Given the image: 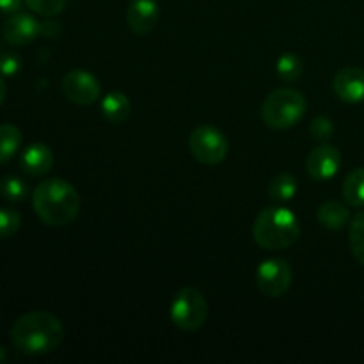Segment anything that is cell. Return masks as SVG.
<instances>
[{
	"label": "cell",
	"mask_w": 364,
	"mask_h": 364,
	"mask_svg": "<svg viewBox=\"0 0 364 364\" xmlns=\"http://www.w3.org/2000/svg\"><path fill=\"white\" fill-rule=\"evenodd\" d=\"M14 348L25 355L50 354L64 340V326L48 311H31L14 320L11 327Z\"/></svg>",
	"instance_id": "1"
},
{
	"label": "cell",
	"mask_w": 364,
	"mask_h": 364,
	"mask_svg": "<svg viewBox=\"0 0 364 364\" xmlns=\"http://www.w3.org/2000/svg\"><path fill=\"white\" fill-rule=\"evenodd\" d=\"M36 215L46 226L63 228L73 223L80 212V196L77 188L63 178L43 180L32 194Z\"/></svg>",
	"instance_id": "2"
},
{
	"label": "cell",
	"mask_w": 364,
	"mask_h": 364,
	"mask_svg": "<svg viewBox=\"0 0 364 364\" xmlns=\"http://www.w3.org/2000/svg\"><path fill=\"white\" fill-rule=\"evenodd\" d=\"M301 224L291 210L283 206L263 208L252 224V238L267 251H283L297 242Z\"/></svg>",
	"instance_id": "3"
},
{
	"label": "cell",
	"mask_w": 364,
	"mask_h": 364,
	"mask_svg": "<svg viewBox=\"0 0 364 364\" xmlns=\"http://www.w3.org/2000/svg\"><path fill=\"white\" fill-rule=\"evenodd\" d=\"M306 109L308 103L302 92L295 89H277L263 102L262 119L274 130H287L304 117Z\"/></svg>",
	"instance_id": "4"
},
{
	"label": "cell",
	"mask_w": 364,
	"mask_h": 364,
	"mask_svg": "<svg viewBox=\"0 0 364 364\" xmlns=\"http://www.w3.org/2000/svg\"><path fill=\"white\" fill-rule=\"evenodd\" d=\"M169 315L178 329L192 333L205 326L208 318V302L196 288H181L171 302Z\"/></svg>",
	"instance_id": "5"
},
{
	"label": "cell",
	"mask_w": 364,
	"mask_h": 364,
	"mask_svg": "<svg viewBox=\"0 0 364 364\" xmlns=\"http://www.w3.org/2000/svg\"><path fill=\"white\" fill-rule=\"evenodd\" d=\"M192 156L203 166H217L228 155V141L224 134L210 124H201L188 137Z\"/></svg>",
	"instance_id": "6"
},
{
	"label": "cell",
	"mask_w": 364,
	"mask_h": 364,
	"mask_svg": "<svg viewBox=\"0 0 364 364\" xmlns=\"http://www.w3.org/2000/svg\"><path fill=\"white\" fill-rule=\"evenodd\" d=\"M291 284V267L287 259L270 258L256 270V287L267 297H283Z\"/></svg>",
	"instance_id": "7"
},
{
	"label": "cell",
	"mask_w": 364,
	"mask_h": 364,
	"mask_svg": "<svg viewBox=\"0 0 364 364\" xmlns=\"http://www.w3.org/2000/svg\"><path fill=\"white\" fill-rule=\"evenodd\" d=\"M63 92L75 105H92L100 98V84L95 75L73 70L64 75Z\"/></svg>",
	"instance_id": "8"
},
{
	"label": "cell",
	"mask_w": 364,
	"mask_h": 364,
	"mask_svg": "<svg viewBox=\"0 0 364 364\" xmlns=\"http://www.w3.org/2000/svg\"><path fill=\"white\" fill-rule=\"evenodd\" d=\"M341 167L340 149L331 144H322L313 149L306 160V171L316 181H327L338 174Z\"/></svg>",
	"instance_id": "9"
},
{
	"label": "cell",
	"mask_w": 364,
	"mask_h": 364,
	"mask_svg": "<svg viewBox=\"0 0 364 364\" xmlns=\"http://www.w3.org/2000/svg\"><path fill=\"white\" fill-rule=\"evenodd\" d=\"M41 34V23L32 14L14 13L9 20L4 23L2 36L4 41L13 46H23L34 41Z\"/></svg>",
	"instance_id": "10"
},
{
	"label": "cell",
	"mask_w": 364,
	"mask_h": 364,
	"mask_svg": "<svg viewBox=\"0 0 364 364\" xmlns=\"http://www.w3.org/2000/svg\"><path fill=\"white\" fill-rule=\"evenodd\" d=\"M159 21L156 0H132L127 9V23L135 36H148Z\"/></svg>",
	"instance_id": "11"
},
{
	"label": "cell",
	"mask_w": 364,
	"mask_h": 364,
	"mask_svg": "<svg viewBox=\"0 0 364 364\" xmlns=\"http://www.w3.org/2000/svg\"><path fill=\"white\" fill-rule=\"evenodd\" d=\"M334 95L345 103L364 102V70L355 66L343 68L333 80Z\"/></svg>",
	"instance_id": "12"
},
{
	"label": "cell",
	"mask_w": 364,
	"mask_h": 364,
	"mask_svg": "<svg viewBox=\"0 0 364 364\" xmlns=\"http://www.w3.org/2000/svg\"><path fill=\"white\" fill-rule=\"evenodd\" d=\"M20 166L23 173L28 176H43L48 173L53 166V153L48 146L36 142L25 148V151L20 156Z\"/></svg>",
	"instance_id": "13"
},
{
	"label": "cell",
	"mask_w": 364,
	"mask_h": 364,
	"mask_svg": "<svg viewBox=\"0 0 364 364\" xmlns=\"http://www.w3.org/2000/svg\"><path fill=\"white\" fill-rule=\"evenodd\" d=\"M316 219L327 230L340 231L350 224V212L340 201H327L318 206V210H316Z\"/></svg>",
	"instance_id": "14"
},
{
	"label": "cell",
	"mask_w": 364,
	"mask_h": 364,
	"mask_svg": "<svg viewBox=\"0 0 364 364\" xmlns=\"http://www.w3.org/2000/svg\"><path fill=\"white\" fill-rule=\"evenodd\" d=\"M102 114L110 123H123L128 117V114H130V100L121 91L109 92L102 100Z\"/></svg>",
	"instance_id": "15"
},
{
	"label": "cell",
	"mask_w": 364,
	"mask_h": 364,
	"mask_svg": "<svg viewBox=\"0 0 364 364\" xmlns=\"http://www.w3.org/2000/svg\"><path fill=\"white\" fill-rule=\"evenodd\" d=\"M297 180H295L291 174L281 173L276 174L272 180L269 181V187H267V192H269V198L276 203H284L290 201L295 194H297Z\"/></svg>",
	"instance_id": "16"
},
{
	"label": "cell",
	"mask_w": 364,
	"mask_h": 364,
	"mask_svg": "<svg viewBox=\"0 0 364 364\" xmlns=\"http://www.w3.org/2000/svg\"><path fill=\"white\" fill-rule=\"evenodd\" d=\"M343 198L354 208L364 206V167L350 171L343 181Z\"/></svg>",
	"instance_id": "17"
},
{
	"label": "cell",
	"mask_w": 364,
	"mask_h": 364,
	"mask_svg": "<svg viewBox=\"0 0 364 364\" xmlns=\"http://www.w3.org/2000/svg\"><path fill=\"white\" fill-rule=\"evenodd\" d=\"M21 146V130L14 124H0V166L9 162Z\"/></svg>",
	"instance_id": "18"
},
{
	"label": "cell",
	"mask_w": 364,
	"mask_h": 364,
	"mask_svg": "<svg viewBox=\"0 0 364 364\" xmlns=\"http://www.w3.org/2000/svg\"><path fill=\"white\" fill-rule=\"evenodd\" d=\"M348 240H350L352 255L364 267V210L355 213L348 224Z\"/></svg>",
	"instance_id": "19"
},
{
	"label": "cell",
	"mask_w": 364,
	"mask_h": 364,
	"mask_svg": "<svg viewBox=\"0 0 364 364\" xmlns=\"http://www.w3.org/2000/svg\"><path fill=\"white\" fill-rule=\"evenodd\" d=\"M0 196L9 201H23L28 196V185L18 176H6L0 180Z\"/></svg>",
	"instance_id": "20"
},
{
	"label": "cell",
	"mask_w": 364,
	"mask_h": 364,
	"mask_svg": "<svg viewBox=\"0 0 364 364\" xmlns=\"http://www.w3.org/2000/svg\"><path fill=\"white\" fill-rule=\"evenodd\" d=\"M276 71L283 80L294 82L302 75V60L294 53H284L277 59Z\"/></svg>",
	"instance_id": "21"
},
{
	"label": "cell",
	"mask_w": 364,
	"mask_h": 364,
	"mask_svg": "<svg viewBox=\"0 0 364 364\" xmlns=\"http://www.w3.org/2000/svg\"><path fill=\"white\" fill-rule=\"evenodd\" d=\"M28 9L41 16H55L60 11L66 9L70 0H25Z\"/></svg>",
	"instance_id": "22"
},
{
	"label": "cell",
	"mask_w": 364,
	"mask_h": 364,
	"mask_svg": "<svg viewBox=\"0 0 364 364\" xmlns=\"http://www.w3.org/2000/svg\"><path fill=\"white\" fill-rule=\"evenodd\" d=\"M21 228V215L13 208H0V238H11Z\"/></svg>",
	"instance_id": "23"
},
{
	"label": "cell",
	"mask_w": 364,
	"mask_h": 364,
	"mask_svg": "<svg viewBox=\"0 0 364 364\" xmlns=\"http://www.w3.org/2000/svg\"><path fill=\"white\" fill-rule=\"evenodd\" d=\"M309 132H311V135L316 139V141H327V139L334 134L333 121L326 116L315 117V119L311 121Z\"/></svg>",
	"instance_id": "24"
},
{
	"label": "cell",
	"mask_w": 364,
	"mask_h": 364,
	"mask_svg": "<svg viewBox=\"0 0 364 364\" xmlns=\"http://www.w3.org/2000/svg\"><path fill=\"white\" fill-rule=\"evenodd\" d=\"M20 66L21 63L18 55H14L11 52L0 53V75L2 77H13V75L18 73Z\"/></svg>",
	"instance_id": "25"
},
{
	"label": "cell",
	"mask_w": 364,
	"mask_h": 364,
	"mask_svg": "<svg viewBox=\"0 0 364 364\" xmlns=\"http://www.w3.org/2000/svg\"><path fill=\"white\" fill-rule=\"evenodd\" d=\"M23 0H0V13L14 14L21 9Z\"/></svg>",
	"instance_id": "26"
},
{
	"label": "cell",
	"mask_w": 364,
	"mask_h": 364,
	"mask_svg": "<svg viewBox=\"0 0 364 364\" xmlns=\"http://www.w3.org/2000/svg\"><path fill=\"white\" fill-rule=\"evenodd\" d=\"M6 95H7V87H6V82H4L2 75H0V107H2V103L6 102Z\"/></svg>",
	"instance_id": "27"
},
{
	"label": "cell",
	"mask_w": 364,
	"mask_h": 364,
	"mask_svg": "<svg viewBox=\"0 0 364 364\" xmlns=\"http://www.w3.org/2000/svg\"><path fill=\"white\" fill-rule=\"evenodd\" d=\"M6 361H7V352H6V348L0 345V363H6Z\"/></svg>",
	"instance_id": "28"
}]
</instances>
